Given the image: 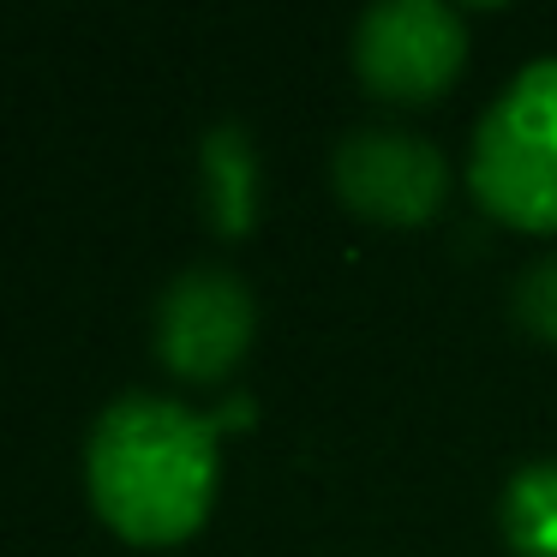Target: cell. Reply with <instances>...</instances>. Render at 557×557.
<instances>
[{
  "label": "cell",
  "instance_id": "cell-4",
  "mask_svg": "<svg viewBox=\"0 0 557 557\" xmlns=\"http://www.w3.org/2000/svg\"><path fill=\"white\" fill-rule=\"evenodd\" d=\"M336 198L377 228H425L449 198V162L413 126H360L330 157Z\"/></svg>",
  "mask_w": 557,
  "mask_h": 557
},
{
  "label": "cell",
  "instance_id": "cell-8",
  "mask_svg": "<svg viewBox=\"0 0 557 557\" xmlns=\"http://www.w3.org/2000/svg\"><path fill=\"white\" fill-rule=\"evenodd\" d=\"M516 318H521V330H528V336H540V342H552V348H557V252H545L540 264L521 270V282H516Z\"/></svg>",
  "mask_w": 557,
  "mask_h": 557
},
{
  "label": "cell",
  "instance_id": "cell-3",
  "mask_svg": "<svg viewBox=\"0 0 557 557\" xmlns=\"http://www.w3.org/2000/svg\"><path fill=\"white\" fill-rule=\"evenodd\" d=\"M354 73L377 102L420 109L468 66V18L444 0H377L354 25Z\"/></svg>",
  "mask_w": 557,
  "mask_h": 557
},
{
  "label": "cell",
  "instance_id": "cell-6",
  "mask_svg": "<svg viewBox=\"0 0 557 557\" xmlns=\"http://www.w3.org/2000/svg\"><path fill=\"white\" fill-rule=\"evenodd\" d=\"M198 169H205V210L210 228L222 240H240L258 222V150L246 126H210L205 150H198Z\"/></svg>",
  "mask_w": 557,
  "mask_h": 557
},
{
  "label": "cell",
  "instance_id": "cell-7",
  "mask_svg": "<svg viewBox=\"0 0 557 557\" xmlns=\"http://www.w3.org/2000/svg\"><path fill=\"white\" fill-rule=\"evenodd\" d=\"M497 528L516 557H557V461H521L497 497Z\"/></svg>",
  "mask_w": 557,
  "mask_h": 557
},
{
  "label": "cell",
  "instance_id": "cell-5",
  "mask_svg": "<svg viewBox=\"0 0 557 557\" xmlns=\"http://www.w3.org/2000/svg\"><path fill=\"white\" fill-rule=\"evenodd\" d=\"M258 336V300L228 264H193L157 300V360L186 384H216Z\"/></svg>",
  "mask_w": 557,
  "mask_h": 557
},
{
  "label": "cell",
  "instance_id": "cell-2",
  "mask_svg": "<svg viewBox=\"0 0 557 557\" xmlns=\"http://www.w3.org/2000/svg\"><path fill=\"white\" fill-rule=\"evenodd\" d=\"M468 186L497 222L557 234V54L528 61L473 121Z\"/></svg>",
  "mask_w": 557,
  "mask_h": 557
},
{
  "label": "cell",
  "instance_id": "cell-1",
  "mask_svg": "<svg viewBox=\"0 0 557 557\" xmlns=\"http://www.w3.org/2000/svg\"><path fill=\"white\" fill-rule=\"evenodd\" d=\"M222 480V425L174 396H114L85 444L97 516L133 545H181L205 528Z\"/></svg>",
  "mask_w": 557,
  "mask_h": 557
}]
</instances>
